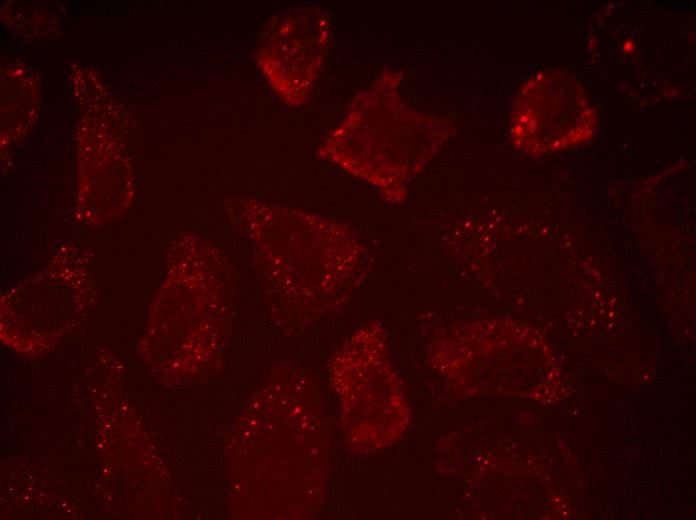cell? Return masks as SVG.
Instances as JSON below:
<instances>
[{
  "instance_id": "2",
  "label": "cell",
  "mask_w": 696,
  "mask_h": 520,
  "mask_svg": "<svg viewBox=\"0 0 696 520\" xmlns=\"http://www.w3.org/2000/svg\"><path fill=\"white\" fill-rule=\"evenodd\" d=\"M231 215L252 248L272 318L288 332L343 307L371 268L367 246L342 222L251 198L233 203Z\"/></svg>"
},
{
  "instance_id": "3",
  "label": "cell",
  "mask_w": 696,
  "mask_h": 520,
  "mask_svg": "<svg viewBox=\"0 0 696 520\" xmlns=\"http://www.w3.org/2000/svg\"><path fill=\"white\" fill-rule=\"evenodd\" d=\"M230 276L223 253L208 239L186 233L169 245L165 277L143 339L145 358L166 380H189L219 363Z\"/></svg>"
},
{
  "instance_id": "8",
  "label": "cell",
  "mask_w": 696,
  "mask_h": 520,
  "mask_svg": "<svg viewBox=\"0 0 696 520\" xmlns=\"http://www.w3.org/2000/svg\"><path fill=\"white\" fill-rule=\"evenodd\" d=\"M330 38L327 14L313 7L291 9L269 21L258 48L265 77L285 101L298 105L311 92Z\"/></svg>"
},
{
  "instance_id": "6",
  "label": "cell",
  "mask_w": 696,
  "mask_h": 520,
  "mask_svg": "<svg viewBox=\"0 0 696 520\" xmlns=\"http://www.w3.org/2000/svg\"><path fill=\"white\" fill-rule=\"evenodd\" d=\"M88 254L60 244L48 263L1 298V338L20 352L50 348L87 312L94 293Z\"/></svg>"
},
{
  "instance_id": "1",
  "label": "cell",
  "mask_w": 696,
  "mask_h": 520,
  "mask_svg": "<svg viewBox=\"0 0 696 520\" xmlns=\"http://www.w3.org/2000/svg\"><path fill=\"white\" fill-rule=\"evenodd\" d=\"M328 460L314 384L295 367L277 368L233 427L228 470L236 518L309 517L322 498Z\"/></svg>"
},
{
  "instance_id": "5",
  "label": "cell",
  "mask_w": 696,
  "mask_h": 520,
  "mask_svg": "<svg viewBox=\"0 0 696 520\" xmlns=\"http://www.w3.org/2000/svg\"><path fill=\"white\" fill-rule=\"evenodd\" d=\"M329 377L347 443L368 453L393 444L409 422L386 330L377 320L356 329L333 353Z\"/></svg>"
},
{
  "instance_id": "7",
  "label": "cell",
  "mask_w": 696,
  "mask_h": 520,
  "mask_svg": "<svg viewBox=\"0 0 696 520\" xmlns=\"http://www.w3.org/2000/svg\"><path fill=\"white\" fill-rule=\"evenodd\" d=\"M596 112L581 84L564 71H545L521 88L511 113V138L521 152L539 156L589 141Z\"/></svg>"
},
{
  "instance_id": "4",
  "label": "cell",
  "mask_w": 696,
  "mask_h": 520,
  "mask_svg": "<svg viewBox=\"0 0 696 520\" xmlns=\"http://www.w3.org/2000/svg\"><path fill=\"white\" fill-rule=\"evenodd\" d=\"M401 78L400 73L384 72L356 97L318 150L321 158L397 204L405 201L410 182L452 133L449 122L402 102L397 90Z\"/></svg>"
}]
</instances>
